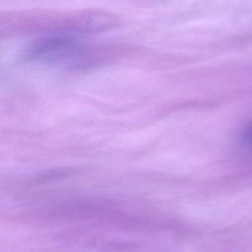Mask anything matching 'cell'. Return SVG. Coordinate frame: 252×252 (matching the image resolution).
Returning <instances> with one entry per match:
<instances>
[{
    "mask_svg": "<svg viewBox=\"0 0 252 252\" xmlns=\"http://www.w3.org/2000/svg\"><path fill=\"white\" fill-rule=\"evenodd\" d=\"M243 141L247 147L252 149V127L249 128L243 135Z\"/></svg>",
    "mask_w": 252,
    "mask_h": 252,
    "instance_id": "obj_1",
    "label": "cell"
}]
</instances>
